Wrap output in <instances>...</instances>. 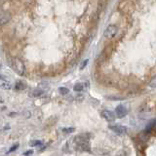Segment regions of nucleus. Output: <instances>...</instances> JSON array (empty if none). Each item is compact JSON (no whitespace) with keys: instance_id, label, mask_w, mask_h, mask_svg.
<instances>
[{"instance_id":"1","label":"nucleus","mask_w":156,"mask_h":156,"mask_svg":"<svg viewBox=\"0 0 156 156\" xmlns=\"http://www.w3.org/2000/svg\"><path fill=\"white\" fill-rule=\"evenodd\" d=\"M9 65L12 67V69L19 74L20 76H23L26 74V66H24L23 62L17 57H14L12 58H10Z\"/></svg>"},{"instance_id":"20","label":"nucleus","mask_w":156,"mask_h":156,"mask_svg":"<svg viewBox=\"0 0 156 156\" xmlns=\"http://www.w3.org/2000/svg\"><path fill=\"white\" fill-rule=\"evenodd\" d=\"M155 125H156V120H155Z\"/></svg>"},{"instance_id":"17","label":"nucleus","mask_w":156,"mask_h":156,"mask_svg":"<svg viewBox=\"0 0 156 156\" xmlns=\"http://www.w3.org/2000/svg\"><path fill=\"white\" fill-rule=\"evenodd\" d=\"M18 147H19V144H15V145H13L12 147L9 149V152H13V151H15Z\"/></svg>"},{"instance_id":"14","label":"nucleus","mask_w":156,"mask_h":156,"mask_svg":"<svg viewBox=\"0 0 156 156\" xmlns=\"http://www.w3.org/2000/svg\"><path fill=\"white\" fill-rule=\"evenodd\" d=\"M62 131L63 132V133H66V134H71L73 133V132L75 131L74 128H62Z\"/></svg>"},{"instance_id":"6","label":"nucleus","mask_w":156,"mask_h":156,"mask_svg":"<svg viewBox=\"0 0 156 156\" xmlns=\"http://www.w3.org/2000/svg\"><path fill=\"white\" fill-rule=\"evenodd\" d=\"M10 19H11V15H10V13L2 11L1 17H0V23H1V26H4L5 23H7L10 21Z\"/></svg>"},{"instance_id":"5","label":"nucleus","mask_w":156,"mask_h":156,"mask_svg":"<svg viewBox=\"0 0 156 156\" xmlns=\"http://www.w3.org/2000/svg\"><path fill=\"white\" fill-rule=\"evenodd\" d=\"M101 115L105 120L108 121V122H112L115 120V115L109 110H102L101 112Z\"/></svg>"},{"instance_id":"7","label":"nucleus","mask_w":156,"mask_h":156,"mask_svg":"<svg viewBox=\"0 0 156 156\" xmlns=\"http://www.w3.org/2000/svg\"><path fill=\"white\" fill-rule=\"evenodd\" d=\"M1 87L3 89H11L12 88L11 82H10L8 78L5 77L4 75H1Z\"/></svg>"},{"instance_id":"8","label":"nucleus","mask_w":156,"mask_h":156,"mask_svg":"<svg viewBox=\"0 0 156 156\" xmlns=\"http://www.w3.org/2000/svg\"><path fill=\"white\" fill-rule=\"evenodd\" d=\"M88 141V136H85L84 135H79V136H76L74 138V143L78 145V144H84Z\"/></svg>"},{"instance_id":"19","label":"nucleus","mask_w":156,"mask_h":156,"mask_svg":"<svg viewBox=\"0 0 156 156\" xmlns=\"http://www.w3.org/2000/svg\"><path fill=\"white\" fill-rule=\"evenodd\" d=\"M32 153H33V151H32L31 149H29V150L26 151V152H24L23 154H24V155H31Z\"/></svg>"},{"instance_id":"16","label":"nucleus","mask_w":156,"mask_h":156,"mask_svg":"<svg viewBox=\"0 0 156 156\" xmlns=\"http://www.w3.org/2000/svg\"><path fill=\"white\" fill-rule=\"evenodd\" d=\"M88 62H89V60H88V58H87V60H85V61H83V62H82V65L80 66V69H81V70H82V69H84L85 66H87Z\"/></svg>"},{"instance_id":"2","label":"nucleus","mask_w":156,"mask_h":156,"mask_svg":"<svg viewBox=\"0 0 156 156\" xmlns=\"http://www.w3.org/2000/svg\"><path fill=\"white\" fill-rule=\"evenodd\" d=\"M117 31H118V28H117V27L113 26V24H111V26H108L105 29L104 35H105V37L110 39V38H113L116 35Z\"/></svg>"},{"instance_id":"12","label":"nucleus","mask_w":156,"mask_h":156,"mask_svg":"<svg viewBox=\"0 0 156 156\" xmlns=\"http://www.w3.org/2000/svg\"><path fill=\"white\" fill-rule=\"evenodd\" d=\"M58 92H60L62 95H67L68 93H69V90L66 87H61L60 89H58Z\"/></svg>"},{"instance_id":"18","label":"nucleus","mask_w":156,"mask_h":156,"mask_svg":"<svg viewBox=\"0 0 156 156\" xmlns=\"http://www.w3.org/2000/svg\"><path fill=\"white\" fill-rule=\"evenodd\" d=\"M23 114V116H24V118H28V117L30 116V112H28V111H24Z\"/></svg>"},{"instance_id":"3","label":"nucleus","mask_w":156,"mask_h":156,"mask_svg":"<svg viewBox=\"0 0 156 156\" xmlns=\"http://www.w3.org/2000/svg\"><path fill=\"white\" fill-rule=\"evenodd\" d=\"M108 128L112 131L114 132L115 134L117 135H124L127 133V131H128V129H127V127L123 126V125H119V124H116V125H110L108 126Z\"/></svg>"},{"instance_id":"15","label":"nucleus","mask_w":156,"mask_h":156,"mask_svg":"<svg viewBox=\"0 0 156 156\" xmlns=\"http://www.w3.org/2000/svg\"><path fill=\"white\" fill-rule=\"evenodd\" d=\"M40 144H42L41 140H32L31 143H29V145H30V146H38Z\"/></svg>"},{"instance_id":"9","label":"nucleus","mask_w":156,"mask_h":156,"mask_svg":"<svg viewBox=\"0 0 156 156\" xmlns=\"http://www.w3.org/2000/svg\"><path fill=\"white\" fill-rule=\"evenodd\" d=\"M27 88V85L24 84V83H23V82H17L16 84H15V89L16 90H24Z\"/></svg>"},{"instance_id":"13","label":"nucleus","mask_w":156,"mask_h":156,"mask_svg":"<svg viewBox=\"0 0 156 156\" xmlns=\"http://www.w3.org/2000/svg\"><path fill=\"white\" fill-rule=\"evenodd\" d=\"M43 94V91L40 90V89H36V90H34L32 93H31V95L34 96V97H38V96H40Z\"/></svg>"},{"instance_id":"11","label":"nucleus","mask_w":156,"mask_h":156,"mask_svg":"<svg viewBox=\"0 0 156 156\" xmlns=\"http://www.w3.org/2000/svg\"><path fill=\"white\" fill-rule=\"evenodd\" d=\"M149 86H150L151 88H156V74H155L154 76H152V78L150 79Z\"/></svg>"},{"instance_id":"4","label":"nucleus","mask_w":156,"mask_h":156,"mask_svg":"<svg viewBox=\"0 0 156 156\" xmlns=\"http://www.w3.org/2000/svg\"><path fill=\"white\" fill-rule=\"evenodd\" d=\"M115 112H116V116L118 117V118H123V117L126 116L127 113H128V110H127V108L124 105H119L116 107Z\"/></svg>"},{"instance_id":"10","label":"nucleus","mask_w":156,"mask_h":156,"mask_svg":"<svg viewBox=\"0 0 156 156\" xmlns=\"http://www.w3.org/2000/svg\"><path fill=\"white\" fill-rule=\"evenodd\" d=\"M84 85L81 84V83H77V84L74 85V87H73V90H74L75 92H81L83 89H84V87H83Z\"/></svg>"}]
</instances>
